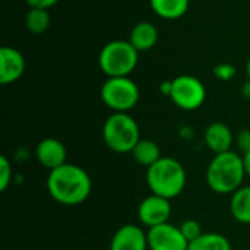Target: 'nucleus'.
Masks as SVG:
<instances>
[{
  "label": "nucleus",
  "instance_id": "obj_1",
  "mask_svg": "<svg viewBox=\"0 0 250 250\" xmlns=\"http://www.w3.org/2000/svg\"><path fill=\"white\" fill-rule=\"evenodd\" d=\"M47 190L60 205L76 207L83 204L92 192V180L85 168L76 164H63L48 171Z\"/></svg>",
  "mask_w": 250,
  "mask_h": 250
},
{
  "label": "nucleus",
  "instance_id": "obj_2",
  "mask_svg": "<svg viewBox=\"0 0 250 250\" xmlns=\"http://www.w3.org/2000/svg\"><path fill=\"white\" fill-rule=\"evenodd\" d=\"M245 177L243 155H239L234 151L214 155L205 173L208 188L218 195H233L243 186Z\"/></svg>",
  "mask_w": 250,
  "mask_h": 250
},
{
  "label": "nucleus",
  "instance_id": "obj_3",
  "mask_svg": "<svg viewBox=\"0 0 250 250\" xmlns=\"http://www.w3.org/2000/svg\"><path fill=\"white\" fill-rule=\"evenodd\" d=\"M146 185L151 193L167 199H174L186 188L188 173L180 161L171 157H163L155 164L146 168Z\"/></svg>",
  "mask_w": 250,
  "mask_h": 250
},
{
  "label": "nucleus",
  "instance_id": "obj_4",
  "mask_svg": "<svg viewBox=\"0 0 250 250\" xmlns=\"http://www.w3.org/2000/svg\"><path fill=\"white\" fill-rule=\"evenodd\" d=\"M103 139L113 152L129 154L141 141V129L129 113H113L103 125Z\"/></svg>",
  "mask_w": 250,
  "mask_h": 250
},
{
  "label": "nucleus",
  "instance_id": "obj_5",
  "mask_svg": "<svg viewBox=\"0 0 250 250\" xmlns=\"http://www.w3.org/2000/svg\"><path fill=\"white\" fill-rule=\"evenodd\" d=\"M139 62V51L129 40L107 42L98 54V66L107 78L130 76Z\"/></svg>",
  "mask_w": 250,
  "mask_h": 250
},
{
  "label": "nucleus",
  "instance_id": "obj_6",
  "mask_svg": "<svg viewBox=\"0 0 250 250\" xmlns=\"http://www.w3.org/2000/svg\"><path fill=\"white\" fill-rule=\"evenodd\" d=\"M101 101L113 113H129L139 101V86L130 76L107 78L100 89Z\"/></svg>",
  "mask_w": 250,
  "mask_h": 250
},
{
  "label": "nucleus",
  "instance_id": "obj_7",
  "mask_svg": "<svg viewBox=\"0 0 250 250\" xmlns=\"http://www.w3.org/2000/svg\"><path fill=\"white\" fill-rule=\"evenodd\" d=\"M171 103L185 111L201 108L207 100V88L202 81L193 75H179L171 81Z\"/></svg>",
  "mask_w": 250,
  "mask_h": 250
},
{
  "label": "nucleus",
  "instance_id": "obj_8",
  "mask_svg": "<svg viewBox=\"0 0 250 250\" xmlns=\"http://www.w3.org/2000/svg\"><path fill=\"white\" fill-rule=\"evenodd\" d=\"M171 217V204L170 199L160 195L151 193L141 201L138 207V220L142 226L152 229L161 224L168 223Z\"/></svg>",
  "mask_w": 250,
  "mask_h": 250
},
{
  "label": "nucleus",
  "instance_id": "obj_9",
  "mask_svg": "<svg viewBox=\"0 0 250 250\" xmlns=\"http://www.w3.org/2000/svg\"><path fill=\"white\" fill-rule=\"evenodd\" d=\"M148 248L149 250H188L189 242L183 236L180 227L170 223L148 229Z\"/></svg>",
  "mask_w": 250,
  "mask_h": 250
},
{
  "label": "nucleus",
  "instance_id": "obj_10",
  "mask_svg": "<svg viewBox=\"0 0 250 250\" xmlns=\"http://www.w3.org/2000/svg\"><path fill=\"white\" fill-rule=\"evenodd\" d=\"M25 57L13 47L4 45L0 50V83L10 85L22 78L25 73Z\"/></svg>",
  "mask_w": 250,
  "mask_h": 250
},
{
  "label": "nucleus",
  "instance_id": "obj_11",
  "mask_svg": "<svg viewBox=\"0 0 250 250\" xmlns=\"http://www.w3.org/2000/svg\"><path fill=\"white\" fill-rule=\"evenodd\" d=\"M148 234L136 224L122 226L111 237L110 250H146Z\"/></svg>",
  "mask_w": 250,
  "mask_h": 250
},
{
  "label": "nucleus",
  "instance_id": "obj_12",
  "mask_svg": "<svg viewBox=\"0 0 250 250\" xmlns=\"http://www.w3.org/2000/svg\"><path fill=\"white\" fill-rule=\"evenodd\" d=\"M35 157L45 170L51 171L66 164L67 151L62 141L56 138H45L38 142L35 149Z\"/></svg>",
  "mask_w": 250,
  "mask_h": 250
},
{
  "label": "nucleus",
  "instance_id": "obj_13",
  "mask_svg": "<svg viewBox=\"0 0 250 250\" xmlns=\"http://www.w3.org/2000/svg\"><path fill=\"white\" fill-rule=\"evenodd\" d=\"M204 141L207 148L217 155L231 151V146L234 144V135L226 123L214 122L205 129Z\"/></svg>",
  "mask_w": 250,
  "mask_h": 250
},
{
  "label": "nucleus",
  "instance_id": "obj_14",
  "mask_svg": "<svg viewBox=\"0 0 250 250\" xmlns=\"http://www.w3.org/2000/svg\"><path fill=\"white\" fill-rule=\"evenodd\" d=\"M129 42L139 51H148L151 48L155 47V44L158 42V29L154 23L148 22V21H142L138 22L130 34H129Z\"/></svg>",
  "mask_w": 250,
  "mask_h": 250
},
{
  "label": "nucleus",
  "instance_id": "obj_15",
  "mask_svg": "<svg viewBox=\"0 0 250 250\" xmlns=\"http://www.w3.org/2000/svg\"><path fill=\"white\" fill-rule=\"evenodd\" d=\"M189 3L190 0H149L154 13L168 21L185 16L189 10Z\"/></svg>",
  "mask_w": 250,
  "mask_h": 250
},
{
  "label": "nucleus",
  "instance_id": "obj_16",
  "mask_svg": "<svg viewBox=\"0 0 250 250\" xmlns=\"http://www.w3.org/2000/svg\"><path fill=\"white\" fill-rule=\"evenodd\" d=\"M230 212L242 224H250V186H242L230 199Z\"/></svg>",
  "mask_w": 250,
  "mask_h": 250
},
{
  "label": "nucleus",
  "instance_id": "obj_17",
  "mask_svg": "<svg viewBox=\"0 0 250 250\" xmlns=\"http://www.w3.org/2000/svg\"><path fill=\"white\" fill-rule=\"evenodd\" d=\"M130 154L139 166H144L146 168L163 158L158 144L151 139H141Z\"/></svg>",
  "mask_w": 250,
  "mask_h": 250
},
{
  "label": "nucleus",
  "instance_id": "obj_18",
  "mask_svg": "<svg viewBox=\"0 0 250 250\" xmlns=\"http://www.w3.org/2000/svg\"><path fill=\"white\" fill-rule=\"evenodd\" d=\"M188 250H233L230 240L220 233H204L189 243Z\"/></svg>",
  "mask_w": 250,
  "mask_h": 250
},
{
  "label": "nucleus",
  "instance_id": "obj_19",
  "mask_svg": "<svg viewBox=\"0 0 250 250\" xmlns=\"http://www.w3.org/2000/svg\"><path fill=\"white\" fill-rule=\"evenodd\" d=\"M51 23V16L47 9L40 7H29L26 16H25V25L28 31L34 35H40L48 29Z\"/></svg>",
  "mask_w": 250,
  "mask_h": 250
},
{
  "label": "nucleus",
  "instance_id": "obj_20",
  "mask_svg": "<svg viewBox=\"0 0 250 250\" xmlns=\"http://www.w3.org/2000/svg\"><path fill=\"white\" fill-rule=\"evenodd\" d=\"M179 227H180L183 236L186 237V240H188L189 243L193 242L195 239H198V237H201V236L204 234L202 226H201L196 220H185Z\"/></svg>",
  "mask_w": 250,
  "mask_h": 250
},
{
  "label": "nucleus",
  "instance_id": "obj_21",
  "mask_svg": "<svg viewBox=\"0 0 250 250\" xmlns=\"http://www.w3.org/2000/svg\"><path fill=\"white\" fill-rule=\"evenodd\" d=\"M12 164L6 155H0V190L4 192L12 182Z\"/></svg>",
  "mask_w": 250,
  "mask_h": 250
},
{
  "label": "nucleus",
  "instance_id": "obj_22",
  "mask_svg": "<svg viewBox=\"0 0 250 250\" xmlns=\"http://www.w3.org/2000/svg\"><path fill=\"white\" fill-rule=\"evenodd\" d=\"M212 72H214V76L218 81H223V82H229L237 75V69L231 63H218V64L214 66Z\"/></svg>",
  "mask_w": 250,
  "mask_h": 250
},
{
  "label": "nucleus",
  "instance_id": "obj_23",
  "mask_svg": "<svg viewBox=\"0 0 250 250\" xmlns=\"http://www.w3.org/2000/svg\"><path fill=\"white\" fill-rule=\"evenodd\" d=\"M236 144L239 146V149L246 154L250 151V129H243L237 133L236 136Z\"/></svg>",
  "mask_w": 250,
  "mask_h": 250
},
{
  "label": "nucleus",
  "instance_id": "obj_24",
  "mask_svg": "<svg viewBox=\"0 0 250 250\" xmlns=\"http://www.w3.org/2000/svg\"><path fill=\"white\" fill-rule=\"evenodd\" d=\"M59 0H26L29 7H40V9H50L51 6H54Z\"/></svg>",
  "mask_w": 250,
  "mask_h": 250
},
{
  "label": "nucleus",
  "instance_id": "obj_25",
  "mask_svg": "<svg viewBox=\"0 0 250 250\" xmlns=\"http://www.w3.org/2000/svg\"><path fill=\"white\" fill-rule=\"evenodd\" d=\"M160 91L163 95H167L170 97V92H171V81H166L160 85Z\"/></svg>",
  "mask_w": 250,
  "mask_h": 250
},
{
  "label": "nucleus",
  "instance_id": "obj_26",
  "mask_svg": "<svg viewBox=\"0 0 250 250\" xmlns=\"http://www.w3.org/2000/svg\"><path fill=\"white\" fill-rule=\"evenodd\" d=\"M240 92H242V97H243V98L250 100V79H248L246 82H243Z\"/></svg>",
  "mask_w": 250,
  "mask_h": 250
},
{
  "label": "nucleus",
  "instance_id": "obj_27",
  "mask_svg": "<svg viewBox=\"0 0 250 250\" xmlns=\"http://www.w3.org/2000/svg\"><path fill=\"white\" fill-rule=\"evenodd\" d=\"M243 163H245V170H246V176L250 177V151L243 154Z\"/></svg>",
  "mask_w": 250,
  "mask_h": 250
},
{
  "label": "nucleus",
  "instance_id": "obj_28",
  "mask_svg": "<svg viewBox=\"0 0 250 250\" xmlns=\"http://www.w3.org/2000/svg\"><path fill=\"white\" fill-rule=\"evenodd\" d=\"M246 70H248V78L250 79V57L248 59V63H246Z\"/></svg>",
  "mask_w": 250,
  "mask_h": 250
}]
</instances>
